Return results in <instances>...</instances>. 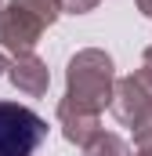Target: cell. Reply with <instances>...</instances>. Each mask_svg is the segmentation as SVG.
<instances>
[{"label":"cell","instance_id":"obj_1","mask_svg":"<svg viewBox=\"0 0 152 156\" xmlns=\"http://www.w3.org/2000/svg\"><path fill=\"white\" fill-rule=\"evenodd\" d=\"M112 83H116L112 58L102 47H83L65 66V98L62 102H69L73 109L102 116V109L112 98Z\"/></svg>","mask_w":152,"mask_h":156},{"label":"cell","instance_id":"obj_2","mask_svg":"<svg viewBox=\"0 0 152 156\" xmlns=\"http://www.w3.org/2000/svg\"><path fill=\"white\" fill-rule=\"evenodd\" d=\"M47 138V120L18 102H0V156H33Z\"/></svg>","mask_w":152,"mask_h":156},{"label":"cell","instance_id":"obj_3","mask_svg":"<svg viewBox=\"0 0 152 156\" xmlns=\"http://www.w3.org/2000/svg\"><path fill=\"white\" fill-rule=\"evenodd\" d=\"M40 37H43V26H40L29 11H22V7H15V4L0 7V47H4V51H11V55H29L40 44Z\"/></svg>","mask_w":152,"mask_h":156},{"label":"cell","instance_id":"obj_4","mask_svg":"<svg viewBox=\"0 0 152 156\" xmlns=\"http://www.w3.org/2000/svg\"><path fill=\"white\" fill-rule=\"evenodd\" d=\"M7 80H11L22 94L40 98V94H47V87H51V69H47L43 58H36V55L29 51V55H15V58L7 62Z\"/></svg>","mask_w":152,"mask_h":156},{"label":"cell","instance_id":"obj_5","mask_svg":"<svg viewBox=\"0 0 152 156\" xmlns=\"http://www.w3.org/2000/svg\"><path fill=\"white\" fill-rule=\"evenodd\" d=\"M152 105V94L138 83V76L130 73V76H119L112 83V98H109V109H112V116L119 120V123H134V120L141 116L145 109Z\"/></svg>","mask_w":152,"mask_h":156},{"label":"cell","instance_id":"obj_6","mask_svg":"<svg viewBox=\"0 0 152 156\" xmlns=\"http://www.w3.org/2000/svg\"><path fill=\"white\" fill-rule=\"evenodd\" d=\"M58 123H62L65 142H73V145H87V142L102 131V123H98V116H94V113L73 109L69 102H58Z\"/></svg>","mask_w":152,"mask_h":156},{"label":"cell","instance_id":"obj_7","mask_svg":"<svg viewBox=\"0 0 152 156\" xmlns=\"http://www.w3.org/2000/svg\"><path fill=\"white\" fill-rule=\"evenodd\" d=\"M83 149V156H130V145L119 138V134H112V131H98L87 145H80Z\"/></svg>","mask_w":152,"mask_h":156},{"label":"cell","instance_id":"obj_8","mask_svg":"<svg viewBox=\"0 0 152 156\" xmlns=\"http://www.w3.org/2000/svg\"><path fill=\"white\" fill-rule=\"evenodd\" d=\"M11 4H15V7H22V11H29L43 29H47V26H54V22H58V15H62L58 0H11Z\"/></svg>","mask_w":152,"mask_h":156},{"label":"cell","instance_id":"obj_9","mask_svg":"<svg viewBox=\"0 0 152 156\" xmlns=\"http://www.w3.org/2000/svg\"><path fill=\"white\" fill-rule=\"evenodd\" d=\"M130 134H134V145H138V149L152 145V105L134 120V123H130Z\"/></svg>","mask_w":152,"mask_h":156},{"label":"cell","instance_id":"obj_10","mask_svg":"<svg viewBox=\"0 0 152 156\" xmlns=\"http://www.w3.org/2000/svg\"><path fill=\"white\" fill-rule=\"evenodd\" d=\"M134 76H138V83H141V87L152 94V44L145 47V55H141V69H138Z\"/></svg>","mask_w":152,"mask_h":156},{"label":"cell","instance_id":"obj_11","mask_svg":"<svg viewBox=\"0 0 152 156\" xmlns=\"http://www.w3.org/2000/svg\"><path fill=\"white\" fill-rule=\"evenodd\" d=\"M58 7L69 11V15H87V11L98 7V0H58Z\"/></svg>","mask_w":152,"mask_h":156},{"label":"cell","instance_id":"obj_12","mask_svg":"<svg viewBox=\"0 0 152 156\" xmlns=\"http://www.w3.org/2000/svg\"><path fill=\"white\" fill-rule=\"evenodd\" d=\"M138 11H141V15H149V18H152V0H138Z\"/></svg>","mask_w":152,"mask_h":156},{"label":"cell","instance_id":"obj_13","mask_svg":"<svg viewBox=\"0 0 152 156\" xmlns=\"http://www.w3.org/2000/svg\"><path fill=\"white\" fill-rule=\"evenodd\" d=\"M7 73V58H4V51H0V76Z\"/></svg>","mask_w":152,"mask_h":156},{"label":"cell","instance_id":"obj_14","mask_svg":"<svg viewBox=\"0 0 152 156\" xmlns=\"http://www.w3.org/2000/svg\"><path fill=\"white\" fill-rule=\"evenodd\" d=\"M134 156H152V145H145V149H138Z\"/></svg>","mask_w":152,"mask_h":156},{"label":"cell","instance_id":"obj_15","mask_svg":"<svg viewBox=\"0 0 152 156\" xmlns=\"http://www.w3.org/2000/svg\"><path fill=\"white\" fill-rule=\"evenodd\" d=\"M0 7H4V0H0Z\"/></svg>","mask_w":152,"mask_h":156}]
</instances>
